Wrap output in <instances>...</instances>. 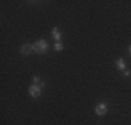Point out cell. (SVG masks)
Listing matches in <instances>:
<instances>
[{
	"label": "cell",
	"mask_w": 131,
	"mask_h": 125,
	"mask_svg": "<svg viewBox=\"0 0 131 125\" xmlns=\"http://www.w3.org/2000/svg\"><path fill=\"white\" fill-rule=\"evenodd\" d=\"M34 81H35V82H40V81H39V77H38V75H35V77H34Z\"/></svg>",
	"instance_id": "8"
},
{
	"label": "cell",
	"mask_w": 131,
	"mask_h": 125,
	"mask_svg": "<svg viewBox=\"0 0 131 125\" xmlns=\"http://www.w3.org/2000/svg\"><path fill=\"white\" fill-rule=\"evenodd\" d=\"M124 75H126V77H128V75H131V72H130V71H124Z\"/></svg>",
	"instance_id": "9"
},
{
	"label": "cell",
	"mask_w": 131,
	"mask_h": 125,
	"mask_svg": "<svg viewBox=\"0 0 131 125\" xmlns=\"http://www.w3.org/2000/svg\"><path fill=\"white\" fill-rule=\"evenodd\" d=\"M31 50H34V49H32V46L28 45V43H25V45H24L23 47H21V53L27 56V54H29V53H31Z\"/></svg>",
	"instance_id": "4"
},
{
	"label": "cell",
	"mask_w": 131,
	"mask_h": 125,
	"mask_svg": "<svg viewBox=\"0 0 131 125\" xmlns=\"http://www.w3.org/2000/svg\"><path fill=\"white\" fill-rule=\"evenodd\" d=\"M32 49L34 52L36 53H46L48 52V43H46V40H38V42H35L32 45Z\"/></svg>",
	"instance_id": "1"
},
{
	"label": "cell",
	"mask_w": 131,
	"mask_h": 125,
	"mask_svg": "<svg viewBox=\"0 0 131 125\" xmlns=\"http://www.w3.org/2000/svg\"><path fill=\"white\" fill-rule=\"evenodd\" d=\"M117 68L118 70H126V64H124V61H123V58H120V60H117Z\"/></svg>",
	"instance_id": "6"
},
{
	"label": "cell",
	"mask_w": 131,
	"mask_h": 125,
	"mask_svg": "<svg viewBox=\"0 0 131 125\" xmlns=\"http://www.w3.org/2000/svg\"><path fill=\"white\" fill-rule=\"evenodd\" d=\"M54 50H57V52H61V50H63V45H61L60 42H57L54 45Z\"/></svg>",
	"instance_id": "7"
},
{
	"label": "cell",
	"mask_w": 131,
	"mask_h": 125,
	"mask_svg": "<svg viewBox=\"0 0 131 125\" xmlns=\"http://www.w3.org/2000/svg\"><path fill=\"white\" fill-rule=\"evenodd\" d=\"M28 92H29V95L32 96V97H39L40 93H42V88L39 85H32V86H29Z\"/></svg>",
	"instance_id": "2"
},
{
	"label": "cell",
	"mask_w": 131,
	"mask_h": 125,
	"mask_svg": "<svg viewBox=\"0 0 131 125\" xmlns=\"http://www.w3.org/2000/svg\"><path fill=\"white\" fill-rule=\"evenodd\" d=\"M52 35L54 36V39L57 40V42H60V39H61V33H60V31H59L57 28H53V29H52Z\"/></svg>",
	"instance_id": "5"
},
{
	"label": "cell",
	"mask_w": 131,
	"mask_h": 125,
	"mask_svg": "<svg viewBox=\"0 0 131 125\" xmlns=\"http://www.w3.org/2000/svg\"><path fill=\"white\" fill-rule=\"evenodd\" d=\"M106 111H107V106H106L105 103H101V104H98L95 107V112L98 115H105Z\"/></svg>",
	"instance_id": "3"
},
{
	"label": "cell",
	"mask_w": 131,
	"mask_h": 125,
	"mask_svg": "<svg viewBox=\"0 0 131 125\" xmlns=\"http://www.w3.org/2000/svg\"><path fill=\"white\" fill-rule=\"evenodd\" d=\"M128 52H130V53H131V45H130V46H128Z\"/></svg>",
	"instance_id": "10"
}]
</instances>
